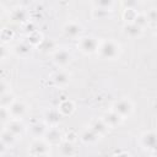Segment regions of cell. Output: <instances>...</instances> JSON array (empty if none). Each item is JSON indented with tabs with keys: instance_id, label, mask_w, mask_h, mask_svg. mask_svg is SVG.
Returning <instances> with one entry per match:
<instances>
[{
	"instance_id": "1",
	"label": "cell",
	"mask_w": 157,
	"mask_h": 157,
	"mask_svg": "<svg viewBox=\"0 0 157 157\" xmlns=\"http://www.w3.org/2000/svg\"><path fill=\"white\" fill-rule=\"evenodd\" d=\"M121 54V45L113 38L101 39L97 55L103 60H117Z\"/></svg>"
},
{
	"instance_id": "2",
	"label": "cell",
	"mask_w": 157,
	"mask_h": 157,
	"mask_svg": "<svg viewBox=\"0 0 157 157\" xmlns=\"http://www.w3.org/2000/svg\"><path fill=\"white\" fill-rule=\"evenodd\" d=\"M99 43H101V39L94 37V36H82L77 40V49L83 55L97 54L98 48H99Z\"/></svg>"
},
{
	"instance_id": "3",
	"label": "cell",
	"mask_w": 157,
	"mask_h": 157,
	"mask_svg": "<svg viewBox=\"0 0 157 157\" xmlns=\"http://www.w3.org/2000/svg\"><path fill=\"white\" fill-rule=\"evenodd\" d=\"M139 144L142 150L151 153L157 152V129H148L142 131L139 136Z\"/></svg>"
},
{
	"instance_id": "4",
	"label": "cell",
	"mask_w": 157,
	"mask_h": 157,
	"mask_svg": "<svg viewBox=\"0 0 157 157\" xmlns=\"http://www.w3.org/2000/svg\"><path fill=\"white\" fill-rule=\"evenodd\" d=\"M112 110H114L119 117H121L123 119H126L132 115L134 113V103L130 98L128 97H121L119 99H117L112 107H110Z\"/></svg>"
},
{
	"instance_id": "5",
	"label": "cell",
	"mask_w": 157,
	"mask_h": 157,
	"mask_svg": "<svg viewBox=\"0 0 157 157\" xmlns=\"http://www.w3.org/2000/svg\"><path fill=\"white\" fill-rule=\"evenodd\" d=\"M52 145L43 137V139H33L28 145V153L31 157H39L50 155Z\"/></svg>"
},
{
	"instance_id": "6",
	"label": "cell",
	"mask_w": 157,
	"mask_h": 157,
	"mask_svg": "<svg viewBox=\"0 0 157 157\" xmlns=\"http://www.w3.org/2000/svg\"><path fill=\"white\" fill-rule=\"evenodd\" d=\"M72 60V53L67 48H58L52 54V61L53 64L59 69H66L69 64Z\"/></svg>"
},
{
	"instance_id": "7",
	"label": "cell",
	"mask_w": 157,
	"mask_h": 157,
	"mask_svg": "<svg viewBox=\"0 0 157 157\" xmlns=\"http://www.w3.org/2000/svg\"><path fill=\"white\" fill-rule=\"evenodd\" d=\"M63 34L69 39H80L83 33V26L75 20H70L63 26Z\"/></svg>"
},
{
	"instance_id": "8",
	"label": "cell",
	"mask_w": 157,
	"mask_h": 157,
	"mask_svg": "<svg viewBox=\"0 0 157 157\" xmlns=\"http://www.w3.org/2000/svg\"><path fill=\"white\" fill-rule=\"evenodd\" d=\"M52 85L58 88H65L71 82V72H69L66 69H59L50 76Z\"/></svg>"
},
{
	"instance_id": "9",
	"label": "cell",
	"mask_w": 157,
	"mask_h": 157,
	"mask_svg": "<svg viewBox=\"0 0 157 157\" xmlns=\"http://www.w3.org/2000/svg\"><path fill=\"white\" fill-rule=\"evenodd\" d=\"M9 17L15 23L25 25L29 21V11L23 6H15L13 9H11Z\"/></svg>"
},
{
	"instance_id": "10",
	"label": "cell",
	"mask_w": 157,
	"mask_h": 157,
	"mask_svg": "<svg viewBox=\"0 0 157 157\" xmlns=\"http://www.w3.org/2000/svg\"><path fill=\"white\" fill-rule=\"evenodd\" d=\"M27 109H28V107L25 103V101H22V99H16L9 107V110H10V114H11L12 119H22L26 115Z\"/></svg>"
},
{
	"instance_id": "11",
	"label": "cell",
	"mask_w": 157,
	"mask_h": 157,
	"mask_svg": "<svg viewBox=\"0 0 157 157\" xmlns=\"http://www.w3.org/2000/svg\"><path fill=\"white\" fill-rule=\"evenodd\" d=\"M44 139H45L52 146H53V145L59 146V145L64 141V134H63V131L59 129V126H52V128L48 129V131H47Z\"/></svg>"
},
{
	"instance_id": "12",
	"label": "cell",
	"mask_w": 157,
	"mask_h": 157,
	"mask_svg": "<svg viewBox=\"0 0 157 157\" xmlns=\"http://www.w3.org/2000/svg\"><path fill=\"white\" fill-rule=\"evenodd\" d=\"M102 119L105 121V124L109 126V129H115V128L120 126L121 123H123V120H124L121 117H119V115H118L114 110H112L110 108L103 113Z\"/></svg>"
},
{
	"instance_id": "13",
	"label": "cell",
	"mask_w": 157,
	"mask_h": 157,
	"mask_svg": "<svg viewBox=\"0 0 157 157\" xmlns=\"http://www.w3.org/2000/svg\"><path fill=\"white\" fill-rule=\"evenodd\" d=\"M88 128H91L99 137L105 136L108 134V131H109V126L105 124V121L102 119V117L101 118H93V119H91V121L88 124Z\"/></svg>"
},
{
	"instance_id": "14",
	"label": "cell",
	"mask_w": 157,
	"mask_h": 157,
	"mask_svg": "<svg viewBox=\"0 0 157 157\" xmlns=\"http://www.w3.org/2000/svg\"><path fill=\"white\" fill-rule=\"evenodd\" d=\"M5 129H7L10 132H12L16 137H21L23 135V132L26 131V125L23 124L22 119H11L5 126H2Z\"/></svg>"
},
{
	"instance_id": "15",
	"label": "cell",
	"mask_w": 157,
	"mask_h": 157,
	"mask_svg": "<svg viewBox=\"0 0 157 157\" xmlns=\"http://www.w3.org/2000/svg\"><path fill=\"white\" fill-rule=\"evenodd\" d=\"M32 45L31 44H28L26 40H22V42H18V43H16L12 48H11V52L16 55V56H18V58H28L29 55H31V53H32Z\"/></svg>"
},
{
	"instance_id": "16",
	"label": "cell",
	"mask_w": 157,
	"mask_h": 157,
	"mask_svg": "<svg viewBox=\"0 0 157 157\" xmlns=\"http://www.w3.org/2000/svg\"><path fill=\"white\" fill-rule=\"evenodd\" d=\"M49 126L42 120V121H34L33 124L29 125V134L32 135L33 139H43L48 131Z\"/></svg>"
},
{
	"instance_id": "17",
	"label": "cell",
	"mask_w": 157,
	"mask_h": 157,
	"mask_svg": "<svg viewBox=\"0 0 157 157\" xmlns=\"http://www.w3.org/2000/svg\"><path fill=\"white\" fill-rule=\"evenodd\" d=\"M18 137H16L12 132H10L7 129L2 128V131H1V153L4 155L6 148H11L16 141H17Z\"/></svg>"
},
{
	"instance_id": "18",
	"label": "cell",
	"mask_w": 157,
	"mask_h": 157,
	"mask_svg": "<svg viewBox=\"0 0 157 157\" xmlns=\"http://www.w3.org/2000/svg\"><path fill=\"white\" fill-rule=\"evenodd\" d=\"M60 118H61V115H60L58 108H55V109H47L45 113H44V117H43V121L49 128L58 126L59 123H60Z\"/></svg>"
},
{
	"instance_id": "19",
	"label": "cell",
	"mask_w": 157,
	"mask_h": 157,
	"mask_svg": "<svg viewBox=\"0 0 157 157\" xmlns=\"http://www.w3.org/2000/svg\"><path fill=\"white\" fill-rule=\"evenodd\" d=\"M144 31L141 27H139L137 25H135L134 22L132 23H124L123 26V33L131 38V39H135V38H140L142 34H144Z\"/></svg>"
},
{
	"instance_id": "20",
	"label": "cell",
	"mask_w": 157,
	"mask_h": 157,
	"mask_svg": "<svg viewBox=\"0 0 157 157\" xmlns=\"http://www.w3.org/2000/svg\"><path fill=\"white\" fill-rule=\"evenodd\" d=\"M58 110L60 113L61 117H70L75 113L76 110V105H75V102L71 101V99H64L59 103L58 105Z\"/></svg>"
},
{
	"instance_id": "21",
	"label": "cell",
	"mask_w": 157,
	"mask_h": 157,
	"mask_svg": "<svg viewBox=\"0 0 157 157\" xmlns=\"http://www.w3.org/2000/svg\"><path fill=\"white\" fill-rule=\"evenodd\" d=\"M101 137L91 129V128H85L81 134H80V140L85 144V145H93L96 142H98Z\"/></svg>"
},
{
	"instance_id": "22",
	"label": "cell",
	"mask_w": 157,
	"mask_h": 157,
	"mask_svg": "<svg viewBox=\"0 0 157 157\" xmlns=\"http://www.w3.org/2000/svg\"><path fill=\"white\" fill-rule=\"evenodd\" d=\"M58 150H59V153H60L61 157H75V155H76L75 144L70 142V141H66V140H64L58 146Z\"/></svg>"
},
{
	"instance_id": "23",
	"label": "cell",
	"mask_w": 157,
	"mask_h": 157,
	"mask_svg": "<svg viewBox=\"0 0 157 157\" xmlns=\"http://www.w3.org/2000/svg\"><path fill=\"white\" fill-rule=\"evenodd\" d=\"M44 38H43V34L39 32V31H33L31 33H28L27 36V43L31 44L32 47H39L42 43H43Z\"/></svg>"
},
{
	"instance_id": "24",
	"label": "cell",
	"mask_w": 157,
	"mask_h": 157,
	"mask_svg": "<svg viewBox=\"0 0 157 157\" xmlns=\"http://www.w3.org/2000/svg\"><path fill=\"white\" fill-rule=\"evenodd\" d=\"M113 11H108V10H103V9H97V7H92L91 10V17L93 20H107L112 16Z\"/></svg>"
},
{
	"instance_id": "25",
	"label": "cell",
	"mask_w": 157,
	"mask_h": 157,
	"mask_svg": "<svg viewBox=\"0 0 157 157\" xmlns=\"http://www.w3.org/2000/svg\"><path fill=\"white\" fill-rule=\"evenodd\" d=\"M91 5H92V7H97V9H103V10L113 11V9H114V6L117 5V2L113 1V0H99V1H92Z\"/></svg>"
},
{
	"instance_id": "26",
	"label": "cell",
	"mask_w": 157,
	"mask_h": 157,
	"mask_svg": "<svg viewBox=\"0 0 157 157\" xmlns=\"http://www.w3.org/2000/svg\"><path fill=\"white\" fill-rule=\"evenodd\" d=\"M15 101H16V98H15V96H13L12 92L4 93V94H1V97H0V107H1V108H9Z\"/></svg>"
},
{
	"instance_id": "27",
	"label": "cell",
	"mask_w": 157,
	"mask_h": 157,
	"mask_svg": "<svg viewBox=\"0 0 157 157\" xmlns=\"http://www.w3.org/2000/svg\"><path fill=\"white\" fill-rule=\"evenodd\" d=\"M137 15L136 9H124L123 10V18L125 23H132L135 21V17Z\"/></svg>"
},
{
	"instance_id": "28",
	"label": "cell",
	"mask_w": 157,
	"mask_h": 157,
	"mask_svg": "<svg viewBox=\"0 0 157 157\" xmlns=\"http://www.w3.org/2000/svg\"><path fill=\"white\" fill-rule=\"evenodd\" d=\"M134 23H135V25H137L139 27H141L142 29H145V28L150 25L145 12H137V15H136V17H135Z\"/></svg>"
},
{
	"instance_id": "29",
	"label": "cell",
	"mask_w": 157,
	"mask_h": 157,
	"mask_svg": "<svg viewBox=\"0 0 157 157\" xmlns=\"http://www.w3.org/2000/svg\"><path fill=\"white\" fill-rule=\"evenodd\" d=\"M148 23H157V6H152L145 11Z\"/></svg>"
},
{
	"instance_id": "30",
	"label": "cell",
	"mask_w": 157,
	"mask_h": 157,
	"mask_svg": "<svg viewBox=\"0 0 157 157\" xmlns=\"http://www.w3.org/2000/svg\"><path fill=\"white\" fill-rule=\"evenodd\" d=\"M13 36H15V33H13L12 29H9V28L4 27V28L1 29V39H2V44H5L7 40H11V39L13 38Z\"/></svg>"
},
{
	"instance_id": "31",
	"label": "cell",
	"mask_w": 157,
	"mask_h": 157,
	"mask_svg": "<svg viewBox=\"0 0 157 157\" xmlns=\"http://www.w3.org/2000/svg\"><path fill=\"white\" fill-rule=\"evenodd\" d=\"M0 118H1V124H2V126H5V125L12 119L9 108H1V115H0Z\"/></svg>"
},
{
	"instance_id": "32",
	"label": "cell",
	"mask_w": 157,
	"mask_h": 157,
	"mask_svg": "<svg viewBox=\"0 0 157 157\" xmlns=\"http://www.w3.org/2000/svg\"><path fill=\"white\" fill-rule=\"evenodd\" d=\"M0 91H1V94L7 93V92H12L11 91V83L9 81H6L5 78H2L1 83H0Z\"/></svg>"
},
{
	"instance_id": "33",
	"label": "cell",
	"mask_w": 157,
	"mask_h": 157,
	"mask_svg": "<svg viewBox=\"0 0 157 157\" xmlns=\"http://www.w3.org/2000/svg\"><path fill=\"white\" fill-rule=\"evenodd\" d=\"M77 137H80L75 131H69V132H66L65 135H64V140H66V141H70V142H76V140H77Z\"/></svg>"
},
{
	"instance_id": "34",
	"label": "cell",
	"mask_w": 157,
	"mask_h": 157,
	"mask_svg": "<svg viewBox=\"0 0 157 157\" xmlns=\"http://www.w3.org/2000/svg\"><path fill=\"white\" fill-rule=\"evenodd\" d=\"M113 157H131V155H130L128 151H119V152H117Z\"/></svg>"
},
{
	"instance_id": "35",
	"label": "cell",
	"mask_w": 157,
	"mask_h": 157,
	"mask_svg": "<svg viewBox=\"0 0 157 157\" xmlns=\"http://www.w3.org/2000/svg\"><path fill=\"white\" fill-rule=\"evenodd\" d=\"M6 56H7V48L5 47V44H2V47H1V60L4 61L6 59Z\"/></svg>"
},
{
	"instance_id": "36",
	"label": "cell",
	"mask_w": 157,
	"mask_h": 157,
	"mask_svg": "<svg viewBox=\"0 0 157 157\" xmlns=\"http://www.w3.org/2000/svg\"><path fill=\"white\" fill-rule=\"evenodd\" d=\"M150 157H157V155H155V153H152V155H151Z\"/></svg>"
},
{
	"instance_id": "37",
	"label": "cell",
	"mask_w": 157,
	"mask_h": 157,
	"mask_svg": "<svg viewBox=\"0 0 157 157\" xmlns=\"http://www.w3.org/2000/svg\"><path fill=\"white\" fill-rule=\"evenodd\" d=\"M39 157H50V155H45V156H39Z\"/></svg>"
},
{
	"instance_id": "38",
	"label": "cell",
	"mask_w": 157,
	"mask_h": 157,
	"mask_svg": "<svg viewBox=\"0 0 157 157\" xmlns=\"http://www.w3.org/2000/svg\"><path fill=\"white\" fill-rule=\"evenodd\" d=\"M156 36H157V32H156Z\"/></svg>"
}]
</instances>
